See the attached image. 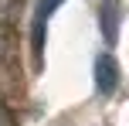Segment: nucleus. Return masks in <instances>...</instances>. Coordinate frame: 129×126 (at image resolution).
<instances>
[{"label": "nucleus", "mask_w": 129, "mask_h": 126, "mask_svg": "<svg viewBox=\"0 0 129 126\" xmlns=\"http://www.w3.org/2000/svg\"><path fill=\"white\" fill-rule=\"evenodd\" d=\"M92 75H95V89L102 95H112L119 89V61L112 55H99L92 65Z\"/></svg>", "instance_id": "obj_1"}, {"label": "nucleus", "mask_w": 129, "mask_h": 126, "mask_svg": "<svg viewBox=\"0 0 129 126\" xmlns=\"http://www.w3.org/2000/svg\"><path fill=\"white\" fill-rule=\"evenodd\" d=\"M119 17H122V4H119V0H102V7H99V24H102V34H105L109 44L119 38Z\"/></svg>", "instance_id": "obj_2"}, {"label": "nucleus", "mask_w": 129, "mask_h": 126, "mask_svg": "<svg viewBox=\"0 0 129 126\" xmlns=\"http://www.w3.org/2000/svg\"><path fill=\"white\" fill-rule=\"evenodd\" d=\"M64 4V0H38V10H34V24H48V17H51L54 10Z\"/></svg>", "instance_id": "obj_3"}]
</instances>
